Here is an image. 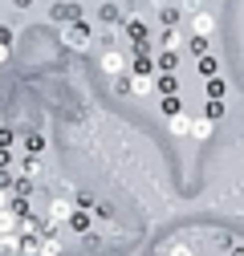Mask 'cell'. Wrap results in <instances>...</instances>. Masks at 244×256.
Segmentation results:
<instances>
[{
    "label": "cell",
    "instance_id": "obj_1",
    "mask_svg": "<svg viewBox=\"0 0 244 256\" xmlns=\"http://www.w3.org/2000/svg\"><path fill=\"white\" fill-rule=\"evenodd\" d=\"M49 20H53V24H66V28H70V24L86 20V8L78 4V0H57V4L49 8Z\"/></svg>",
    "mask_w": 244,
    "mask_h": 256
},
{
    "label": "cell",
    "instance_id": "obj_2",
    "mask_svg": "<svg viewBox=\"0 0 244 256\" xmlns=\"http://www.w3.org/2000/svg\"><path fill=\"white\" fill-rule=\"evenodd\" d=\"M66 45H70L74 53H86L90 45H94V28H90L86 20H78V24H70V28H66Z\"/></svg>",
    "mask_w": 244,
    "mask_h": 256
},
{
    "label": "cell",
    "instance_id": "obj_3",
    "mask_svg": "<svg viewBox=\"0 0 244 256\" xmlns=\"http://www.w3.org/2000/svg\"><path fill=\"white\" fill-rule=\"evenodd\" d=\"M98 70H102V74H110V78L118 82L122 74H126V57H122V53H118V49L110 45V49H106V53L98 57Z\"/></svg>",
    "mask_w": 244,
    "mask_h": 256
},
{
    "label": "cell",
    "instance_id": "obj_4",
    "mask_svg": "<svg viewBox=\"0 0 244 256\" xmlns=\"http://www.w3.org/2000/svg\"><path fill=\"white\" fill-rule=\"evenodd\" d=\"M212 33H216V16H212L208 8L196 12V16H192V37H212Z\"/></svg>",
    "mask_w": 244,
    "mask_h": 256
},
{
    "label": "cell",
    "instance_id": "obj_5",
    "mask_svg": "<svg viewBox=\"0 0 244 256\" xmlns=\"http://www.w3.org/2000/svg\"><path fill=\"white\" fill-rule=\"evenodd\" d=\"M183 45H188V41H183L179 28H163V33H159V53H179Z\"/></svg>",
    "mask_w": 244,
    "mask_h": 256
},
{
    "label": "cell",
    "instance_id": "obj_6",
    "mask_svg": "<svg viewBox=\"0 0 244 256\" xmlns=\"http://www.w3.org/2000/svg\"><path fill=\"white\" fill-rule=\"evenodd\" d=\"M130 16H134L130 8H126V12H122L118 4H102V8H98V20H102V24H126Z\"/></svg>",
    "mask_w": 244,
    "mask_h": 256
},
{
    "label": "cell",
    "instance_id": "obj_7",
    "mask_svg": "<svg viewBox=\"0 0 244 256\" xmlns=\"http://www.w3.org/2000/svg\"><path fill=\"white\" fill-rule=\"evenodd\" d=\"M16 167H20L24 179H33V183L45 175V167H41V158H37V154H20V163H16Z\"/></svg>",
    "mask_w": 244,
    "mask_h": 256
},
{
    "label": "cell",
    "instance_id": "obj_8",
    "mask_svg": "<svg viewBox=\"0 0 244 256\" xmlns=\"http://www.w3.org/2000/svg\"><path fill=\"white\" fill-rule=\"evenodd\" d=\"M204 94H208V102H228V82L212 78V82H204Z\"/></svg>",
    "mask_w": 244,
    "mask_h": 256
},
{
    "label": "cell",
    "instance_id": "obj_9",
    "mask_svg": "<svg viewBox=\"0 0 244 256\" xmlns=\"http://www.w3.org/2000/svg\"><path fill=\"white\" fill-rule=\"evenodd\" d=\"M70 228H74V232L86 240L90 232H94V220H90V212H78V208H74V216H70Z\"/></svg>",
    "mask_w": 244,
    "mask_h": 256
},
{
    "label": "cell",
    "instance_id": "obj_10",
    "mask_svg": "<svg viewBox=\"0 0 244 256\" xmlns=\"http://www.w3.org/2000/svg\"><path fill=\"white\" fill-rule=\"evenodd\" d=\"M192 122H196V118H192L188 110H183L179 118H171V122H167V130H171L175 138H188V134H192Z\"/></svg>",
    "mask_w": 244,
    "mask_h": 256
},
{
    "label": "cell",
    "instance_id": "obj_11",
    "mask_svg": "<svg viewBox=\"0 0 244 256\" xmlns=\"http://www.w3.org/2000/svg\"><path fill=\"white\" fill-rule=\"evenodd\" d=\"M155 94V78H134L130 74V98H150Z\"/></svg>",
    "mask_w": 244,
    "mask_h": 256
},
{
    "label": "cell",
    "instance_id": "obj_12",
    "mask_svg": "<svg viewBox=\"0 0 244 256\" xmlns=\"http://www.w3.org/2000/svg\"><path fill=\"white\" fill-rule=\"evenodd\" d=\"M20 142H24V154H37V158H41V150H45V134H41V130L20 134Z\"/></svg>",
    "mask_w": 244,
    "mask_h": 256
},
{
    "label": "cell",
    "instance_id": "obj_13",
    "mask_svg": "<svg viewBox=\"0 0 244 256\" xmlns=\"http://www.w3.org/2000/svg\"><path fill=\"white\" fill-rule=\"evenodd\" d=\"M126 37H130V45H142V41H150L146 24H142L138 16H130V20H126Z\"/></svg>",
    "mask_w": 244,
    "mask_h": 256
},
{
    "label": "cell",
    "instance_id": "obj_14",
    "mask_svg": "<svg viewBox=\"0 0 244 256\" xmlns=\"http://www.w3.org/2000/svg\"><path fill=\"white\" fill-rule=\"evenodd\" d=\"M155 86H159V98H175V94H179V78L175 74H159Z\"/></svg>",
    "mask_w": 244,
    "mask_h": 256
},
{
    "label": "cell",
    "instance_id": "obj_15",
    "mask_svg": "<svg viewBox=\"0 0 244 256\" xmlns=\"http://www.w3.org/2000/svg\"><path fill=\"white\" fill-rule=\"evenodd\" d=\"M33 191H37V183H33V179H24V175H16V179H12V196H16V200H24V204H28V200H33Z\"/></svg>",
    "mask_w": 244,
    "mask_h": 256
},
{
    "label": "cell",
    "instance_id": "obj_16",
    "mask_svg": "<svg viewBox=\"0 0 244 256\" xmlns=\"http://www.w3.org/2000/svg\"><path fill=\"white\" fill-rule=\"evenodd\" d=\"M159 114L171 122V118H179L183 114V98H179V94H175V98H159Z\"/></svg>",
    "mask_w": 244,
    "mask_h": 256
},
{
    "label": "cell",
    "instance_id": "obj_17",
    "mask_svg": "<svg viewBox=\"0 0 244 256\" xmlns=\"http://www.w3.org/2000/svg\"><path fill=\"white\" fill-rule=\"evenodd\" d=\"M130 74L134 78H155V57H134L130 61Z\"/></svg>",
    "mask_w": 244,
    "mask_h": 256
},
{
    "label": "cell",
    "instance_id": "obj_18",
    "mask_svg": "<svg viewBox=\"0 0 244 256\" xmlns=\"http://www.w3.org/2000/svg\"><path fill=\"white\" fill-rule=\"evenodd\" d=\"M196 70H200L204 82H212V78H220V61H216V57H200V61H196Z\"/></svg>",
    "mask_w": 244,
    "mask_h": 256
},
{
    "label": "cell",
    "instance_id": "obj_19",
    "mask_svg": "<svg viewBox=\"0 0 244 256\" xmlns=\"http://www.w3.org/2000/svg\"><path fill=\"white\" fill-rule=\"evenodd\" d=\"M155 70H159V74H175V70H179V53H159V57H155Z\"/></svg>",
    "mask_w": 244,
    "mask_h": 256
},
{
    "label": "cell",
    "instance_id": "obj_20",
    "mask_svg": "<svg viewBox=\"0 0 244 256\" xmlns=\"http://www.w3.org/2000/svg\"><path fill=\"white\" fill-rule=\"evenodd\" d=\"M179 4H167V8H159V20H163V28H179Z\"/></svg>",
    "mask_w": 244,
    "mask_h": 256
},
{
    "label": "cell",
    "instance_id": "obj_21",
    "mask_svg": "<svg viewBox=\"0 0 244 256\" xmlns=\"http://www.w3.org/2000/svg\"><path fill=\"white\" fill-rule=\"evenodd\" d=\"M188 45H192V57H196V61H200V57H212V37H192Z\"/></svg>",
    "mask_w": 244,
    "mask_h": 256
},
{
    "label": "cell",
    "instance_id": "obj_22",
    "mask_svg": "<svg viewBox=\"0 0 244 256\" xmlns=\"http://www.w3.org/2000/svg\"><path fill=\"white\" fill-rule=\"evenodd\" d=\"M167 256H200V252H196V244H192V240H175V244L167 248Z\"/></svg>",
    "mask_w": 244,
    "mask_h": 256
},
{
    "label": "cell",
    "instance_id": "obj_23",
    "mask_svg": "<svg viewBox=\"0 0 244 256\" xmlns=\"http://www.w3.org/2000/svg\"><path fill=\"white\" fill-rule=\"evenodd\" d=\"M16 130H12V126H0V150H16Z\"/></svg>",
    "mask_w": 244,
    "mask_h": 256
},
{
    "label": "cell",
    "instance_id": "obj_24",
    "mask_svg": "<svg viewBox=\"0 0 244 256\" xmlns=\"http://www.w3.org/2000/svg\"><path fill=\"white\" fill-rule=\"evenodd\" d=\"M224 114H228L224 102H204V118H208V122H216V118H224Z\"/></svg>",
    "mask_w": 244,
    "mask_h": 256
},
{
    "label": "cell",
    "instance_id": "obj_25",
    "mask_svg": "<svg viewBox=\"0 0 244 256\" xmlns=\"http://www.w3.org/2000/svg\"><path fill=\"white\" fill-rule=\"evenodd\" d=\"M37 256H61V240H57V236H45V240H41V252H37Z\"/></svg>",
    "mask_w": 244,
    "mask_h": 256
},
{
    "label": "cell",
    "instance_id": "obj_26",
    "mask_svg": "<svg viewBox=\"0 0 244 256\" xmlns=\"http://www.w3.org/2000/svg\"><path fill=\"white\" fill-rule=\"evenodd\" d=\"M192 134H196V138H212V122H208V118H196V122H192Z\"/></svg>",
    "mask_w": 244,
    "mask_h": 256
},
{
    "label": "cell",
    "instance_id": "obj_27",
    "mask_svg": "<svg viewBox=\"0 0 244 256\" xmlns=\"http://www.w3.org/2000/svg\"><path fill=\"white\" fill-rule=\"evenodd\" d=\"M179 12H188V16L204 12V0H179Z\"/></svg>",
    "mask_w": 244,
    "mask_h": 256
},
{
    "label": "cell",
    "instance_id": "obj_28",
    "mask_svg": "<svg viewBox=\"0 0 244 256\" xmlns=\"http://www.w3.org/2000/svg\"><path fill=\"white\" fill-rule=\"evenodd\" d=\"M20 158H16V150H0V171H8V167H16Z\"/></svg>",
    "mask_w": 244,
    "mask_h": 256
},
{
    "label": "cell",
    "instance_id": "obj_29",
    "mask_svg": "<svg viewBox=\"0 0 244 256\" xmlns=\"http://www.w3.org/2000/svg\"><path fill=\"white\" fill-rule=\"evenodd\" d=\"M12 204H16V196L8 187H0V212H12Z\"/></svg>",
    "mask_w": 244,
    "mask_h": 256
},
{
    "label": "cell",
    "instance_id": "obj_30",
    "mask_svg": "<svg viewBox=\"0 0 244 256\" xmlns=\"http://www.w3.org/2000/svg\"><path fill=\"white\" fill-rule=\"evenodd\" d=\"M0 45H4V49H12V45H16V33H12L8 24H0Z\"/></svg>",
    "mask_w": 244,
    "mask_h": 256
},
{
    "label": "cell",
    "instance_id": "obj_31",
    "mask_svg": "<svg viewBox=\"0 0 244 256\" xmlns=\"http://www.w3.org/2000/svg\"><path fill=\"white\" fill-rule=\"evenodd\" d=\"M114 94H118V98H126V94H130V74H126V78H118V82H114Z\"/></svg>",
    "mask_w": 244,
    "mask_h": 256
},
{
    "label": "cell",
    "instance_id": "obj_32",
    "mask_svg": "<svg viewBox=\"0 0 244 256\" xmlns=\"http://www.w3.org/2000/svg\"><path fill=\"white\" fill-rule=\"evenodd\" d=\"M33 4H37V0H12V8H20V12H28Z\"/></svg>",
    "mask_w": 244,
    "mask_h": 256
},
{
    "label": "cell",
    "instance_id": "obj_33",
    "mask_svg": "<svg viewBox=\"0 0 244 256\" xmlns=\"http://www.w3.org/2000/svg\"><path fill=\"white\" fill-rule=\"evenodd\" d=\"M228 256H244V244H240V240H236V244H232V252H228Z\"/></svg>",
    "mask_w": 244,
    "mask_h": 256
},
{
    "label": "cell",
    "instance_id": "obj_34",
    "mask_svg": "<svg viewBox=\"0 0 244 256\" xmlns=\"http://www.w3.org/2000/svg\"><path fill=\"white\" fill-rule=\"evenodd\" d=\"M4 61H8V49H4V45H0V66H4Z\"/></svg>",
    "mask_w": 244,
    "mask_h": 256
},
{
    "label": "cell",
    "instance_id": "obj_35",
    "mask_svg": "<svg viewBox=\"0 0 244 256\" xmlns=\"http://www.w3.org/2000/svg\"><path fill=\"white\" fill-rule=\"evenodd\" d=\"M106 4H114V0H106Z\"/></svg>",
    "mask_w": 244,
    "mask_h": 256
},
{
    "label": "cell",
    "instance_id": "obj_36",
    "mask_svg": "<svg viewBox=\"0 0 244 256\" xmlns=\"http://www.w3.org/2000/svg\"><path fill=\"white\" fill-rule=\"evenodd\" d=\"M49 4H57V0H49Z\"/></svg>",
    "mask_w": 244,
    "mask_h": 256
},
{
    "label": "cell",
    "instance_id": "obj_37",
    "mask_svg": "<svg viewBox=\"0 0 244 256\" xmlns=\"http://www.w3.org/2000/svg\"><path fill=\"white\" fill-rule=\"evenodd\" d=\"M200 256H204V252H200Z\"/></svg>",
    "mask_w": 244,
    "mask_h": 256
}]
</instances>
